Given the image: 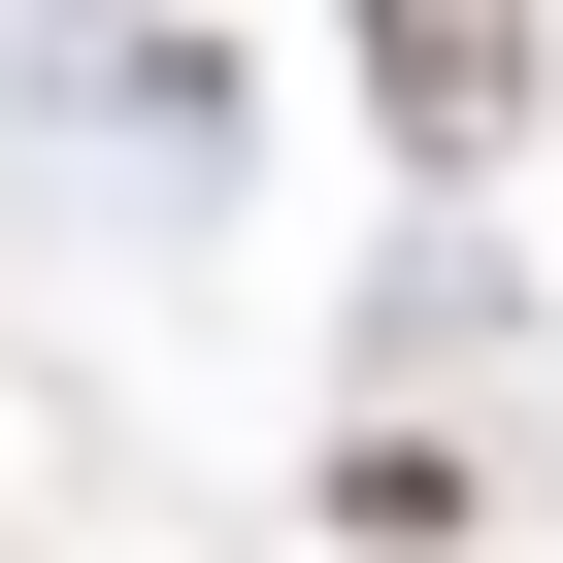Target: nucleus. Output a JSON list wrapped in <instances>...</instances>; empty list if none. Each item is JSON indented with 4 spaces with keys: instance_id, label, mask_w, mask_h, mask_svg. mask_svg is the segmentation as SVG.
I'll list each match as a JSON object with an SVG mask.
<instances>
[{
    "instance_id": "1",
    "label": "nucleus",
    "mask_w": 563,
    "mask_h": 563,
    "mask_svg": "<svg viewBox=\"0 0 563 563\" xmlns=\"http://www.w3.org/2000/svg\"><path fill=\"white\" fill-rule=\"evenodd\" d=\"M530 133V0H398V166H497Z\"/></svg>"
}]
</instances>
